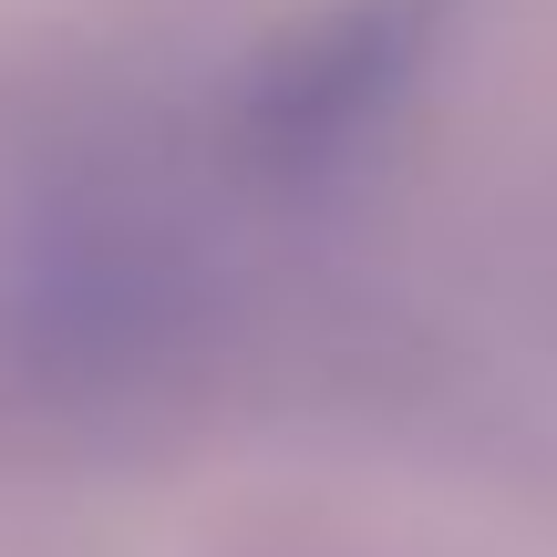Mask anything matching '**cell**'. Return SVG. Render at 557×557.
<instances>
[{"mask_svg": "<svg viewBox=\"0 0 557 557\" xmlns=\"http://www.w3.org/2000/svg\"><path fill=\"white\" fill-rule=\"evenodd\" d=\"M434 11H444V0H351L341 21H320V32L269 73L259 124H269L278 145H331V135H351V124L423 62Z\"/></svg>", "mask_w": 557, "mask_h": 557, "instance_id": "1", "label": "cell"}]
</instances>
